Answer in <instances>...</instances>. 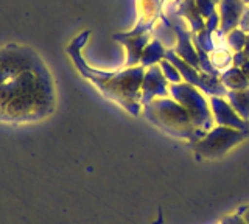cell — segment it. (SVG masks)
Instances as JSON below:
<instances>
[{
    "label": "cell",
    "instance_id": "7c38bea8",
    "mask_svg": "<svg viewBox=\"0 0 249 224\" xmlns=\"http://www.w3.org/2000/svg\"><path fill=\"white\" fill-rule=\"evenodd\" d=\"M220 80L223 83V86L228 90H243L249 87V80L246 78V75L241 72L240 67L232 66L228 70L221 72Z\"/></svg>",
    "mask_w": 249,
    "mask_h": 224
},
{
    "label": "cell",
    "instance_id": "8992f818",
    "mask_svg": "<svg viewBox=\"0 0 249 224\" xmlns=\"http://www.w3.org/2000/svg\"><path fill=\"white\" fill-rule=\"evenodd\" d=\"M165 97H170V83L163 76L160 66L156 64L148 67L142 81V98H140V103H142V106H145L146 103L153 102L154 98Z\"/></svg>",
    "mask_w": 249,
    "mask_h": 224
},
{
    "label": "cell",
    "instance_id": "9c48e42d",
    "mask_svg": "<svg viewBox=\"0 0 249 224\" xmlns=\"http://www.w3.org/2000/svg\"><path fill=\"white\" fill-rule=\"evenodd\" d=\"M218 16H220V32L226 36L233 28L240 27V20L243 17L246 5L243 0H221L216 6Z\"/></svg>",
    "mask_w": 249,
    "mask_h": 224
},
{
    "label": "cell",
    "instance_id": "44dd1931",
    "mask_svg": "<svg viewBox=\"0 0 249 224\" xmlns=\"http://www.w3.org/2000/svg\"><path fill=\"white\" fill-rule=\"evenodd\" d=\"M241 218L245 220V223H246V224H249V207H248V208H245V212H243V215H241Z\"/></svg>",
    "mask_w": 249,
    "mask_h": 224
},
{
    "label": "cell",
    "instance_id": "484cf974",
    "mask_svg": "<svg viewBox=\"0 0 249 224\" xmlns=\"http://www.w3.org/2000/svg\"><path fill=\"white\" fill-rule=\"evenodd\" d=\"M163 2H167V0H162V3H163Z\"/></svg>",
    "mask_w": 249,
    "mask_h": 224
},
{
    "label": "cell",
    "instance_id": "d4e9b609",
    "mask_svg": "<svg viewBox=\"0 0 249 224\" xmlns=\"http://www.w3.org/2000/svg\"><path fill=\"white\" fill-rule=\"evenodd\" d=\"M221 224H226V221H224V220H223V221H221Z\"/></svg>",
    "mask_w": 249,
    "mask_h": 224
},
{
    "label": "cell",
    "instance_id": "9a60e30c",
    "mask_svg": "<svg viewBox=\"0 0 249 224\" xmlns=\"http://www.w3.org/2000/svg\"><path fill=\"white\" fill-rule=\"evenodd\" d=\"M159 66H160V69H162V73H163V76L168 80V83L170 84H178V83H182V76H181V73H179V70L178 69L170 63L168 59H163V61H160L159 63Z\"/></svg>",
    "mask_w": 249,
    "mask_h": 224
},
{
    "label": "cell",
    "instance_id": "5b68a950",
    "mask_svg": "<svg viewBox=\"0 0 249 224\" xmlns=\"http://www.w3.org/2000/svg\"><path fill=\"white\" fill-rule=\"evenodd\" d=\"M248 136L249 133H245V131L215 125L204 137L192 143V148L199 159L213 160L223 157L233 146L245 142Z\"/></svg>",
    "mask_w": 249,
    "mask_h": 224
},
{
    "label": "cell",
    "instance_id": "cb8c5ba5",
    "mask_svg": "<svg viewBox=\"0 0 249 224\" xmlns=\"http://www.w3.org/2000/svg\"><path fill=\"white\" fill-rule=\"evenodd\" d=\"M243 3H245V5H249V0H243Z\"/></svg>",
    "mask_w": 249,
    "mask_h": 224
},
{
    "label": "cell",
    "instance_id": "e0dca14e",
    "mask_svg": "<svg viewBox=\"0 0 249 224\" xmlns=\"http://www.w3.org/2000/svg\"><path fill=\"white\" fill-rule=\"evenodd\" d=\"M232 66L240 67L241 72L246 75V78L249 80V59L243 55V52H235L232 55Z\"/></svg>",
    "mask_w": 249,
    "mask_h": 224
},
{
    "label": "cell",
    "instance_id": "6da1fadb",
    "mask_svg": "<svg viewBox=\"0 0 249 224\" xmlns=\"http://www.w3.org/2000/svg\"><path fill=\"white\" fill-rule=\"evenodd\" d=\"M56 106L52 72L28 45L0 47V123L27 125L50 117Z\"/></svg>",
    "mask_w": 249,
    "mask_h": 224
},
{
    "label": "cell",
    "instance_id": "d6986e66",
    "mask_svg": "<svg viewBox=\"0 0 249 224\" xmlns=\"http://www.w3.org/2000/svg\"><path fill=\"white\" fill-rule=\"evenodd\" d=\"M226 224H246L245 220L241 218V215H232V216H226L224 218Z\"/></svg>",
    "mask_w": 249,
    "mask_h": 224
},
{
    "label": "cell",
    "instance_id": "3957f363",
    "mask_svg": "<svg viewBox=\"0 0 249 224\" xmlns=\"http://www.w3.org/2000/svg\"><path fill=\"white\" fill-rule=\"evenodd\" d=\"M142 112L146 120H150L156 128L171 137L182 138L190 143L202 138L190 114L175 98H154L153 102L142 106Z\"/></svg>",
    "mask_w": 249,
    "mask_h": 224
},
{
    "label": "cell",
    "instance_id": "2e32d148",
    "mask_svg": "<svg viewBox=\"0 0 249 224\" xmlns=\"http://www.w3.org/2000/svg\"><path fill=\"white\" fill-rule=\"evenodd\" d=\"M195 3H196V8L201 16L204 17V20L209 16H212L213 13H216V5L212 0H195Z\"/></svg>",
    "mask_w": 249,
    "mask_h": 224
},
{
    "label": "cell",
    "instance_id": "7a4b0ae2",
    "mask_svg": "<svg viewBox=\"0 0 249 224\" xmlns=\"http://www.w3.org/2000/svg\"><path fill=\"white\" fill-rule=\"evenodd\" d=\"M89 36L90 32L86 30L67 45L66 52L72 59L73 66L83 78L90 81L105 98L120 104L128 114L137 117L142 112L140 98H142V81L146 69L143 66H136L123 69V70L105 72L90 67L81 55V49L88 42Z\"/></svg>",
    "mask_w": 249,
    "mask_h": 224
},
{
    "label": "cell",
    "instance_id": "5bb4252c",
    "mask_svg": "<svg viewBox=\"0 0 249 224\" xmlns=\"http://www.w3.org/2000/svg\"><path fill=\"white\" fill-rule=\"evenodd\" d=\"M246 37H248V34L240 27L233 28L231 33H228V34L224 36L226 47H229L232 50V53L243 52V47H245V44H246Z\"/></svg>",
    "mask_w": 249,
    "mask_h": 224
},
{
    "label": "cell",
    "instance_id": "52a82bcc",
    "mask_svg": "<svg viewBox=\"0 0 249 224\" xmlns=\"http://www.w3.org/2000/svg\"><path fill=\"white\" fill-rule=\"evenodd\" d=\"M209 103L210 109H212L215 125L235 128L240 131H245V133H249V123L235 112V109L231 106L226 97H210Z\"/></svg>",
    "mask_w": 249,
    "mask_h": 224
},
{
    "label": "cell",
    "instance_id": "8fae6325",
    "mask_svg": "<svg viewBox=\"0 0 249 224\" xmlns=\"http://www.w3.org/2000/svg\"><path fill=\"white\" fill-rule=\"evenodd\" d=\"M167 47L163 45L159 39H153L146 44V47L142 53V59H140V66H143L145 69L151 67V66H156L159 64L160 61L165 59V55H167Z\"/></svg>",
    "mask_w": 249,
    "mask_h": 224
},
{
    "label": "cell",
    "instance_id": "603a6c76",
    "mask_svg": "<svg viewBox=\"0 0 249 224\" xmlns=\"http://www.w3.org/2000/svg\"><path fill=\"white\" fill-rule=\"evenodd\" d=\"M212 2H213V3H215L216 6H218V3H220V2H221V0H212Z\"/></svg>",
    "mask_w": 249,
    "mask_h": 224
},
{
    "label": "cell",
    "instance_id": "4fadbf2b",
    "mask_svg": "<svg viewBox=\"0 0 249 224\" xmlns=\"http://www.w3.org/2000/svg\"><path fill=\"white\" fill-rule=\"evenodd\" d=\"M226 100L243 120H249V87L243 90H228Z\"/></svg>",
    "mask_w": 249,
    "mask_h": 224
},
{
    "label": "cell",
    "instance_id": "30bf717a",
    "mask_svg": "<svg viewBox=\"0 0 249 224\" xmlns=\"http://www.w3.org/2000/svg\"><path fill=\"white\" fill-rule=\"evenodd\" d=\"M167 2L173 6L178 16L185 20V24L192 33H199L201 30H204L206 20L199 14L195 0H167Z\"/></svg>",
    "mask_w": 249,
    "mask_h": 224
},
{
    "label": "cell",
    "instance_id": "ac0fdd59",
    "mask_svg": "<svg viewBox=\"0 0 249 224\" xmlns=\"http://www.w3.org/2000/svg\"><path fill=\"white\" fill-rule=\"evenodd\" d=\"M240 28L243 30L246 34H249V5H246L243 17H241V20H240Z\"/></svg>",
    "mask_w": 249,
    "mask_h": 224
},
{
    "label": "cell",
    "instance_id": "ffe728a7",
    "mask_svg": "<svg viewBox=\"0 0 249 224\" xmlns=\"http://www.w3.org/2000/svg\"><path fill=\"white\" fill-rule=\"evenodd\" d=\"M243 55L249 59V34L246 37V44H245V47H243Z\"/></svg>",
    "mask_w": 249,
    "mask_h": 224
},
{
    "label": "cell",
    "instance_id": "ba28073f",
    "mask_svg": "<svg viewBox=\"0 0 249 224\" xmlns=\"http://www.w3.org/2000/svg\"><path fill=\"white\" fill-rule=\"evenodd\" d=\"M153 39L151 33L139 34V36H129L126 32L124 33H115L114 41L120 42L126 49V59H124V69L140 66L142 53L146 47V44Z\"/></svg>",
    "mask_w": 249,
    "mask_h": 224
},
{
    "label": "cell",
    "instance_id": "7402d4cb",
    "mask_svg": "<svg viewBox=\"0 0 249 224\" xmlns=\"http://www.w3.org/2000/svg\"><path fill=\"white\" fill-rule=\"evenodd\" d=\"M162 223V212H159V215H158V221H154L153 224H160Z\"/></svg>",
    "mask_w": 249,
    "mask_h": 224
},
{
    "label": "cell",
    "instance_id": "277c9868",
    "mask_svg": "<svg viewBox=\"0 0 249 224\" xmlns=\"http://www.w3.org/2000/svg\"><path fill=\"white\" fill-rule=\"evenodd\" d=\"M170 97L175 98L190 114L195 126H196L202 137L215 126L209 100H206V97L202 95V92L198 87H195L185 81L170 84Z\"/></svg>",
    "mask_w": 249,
    "mask_h": 224
}]
</instances>
